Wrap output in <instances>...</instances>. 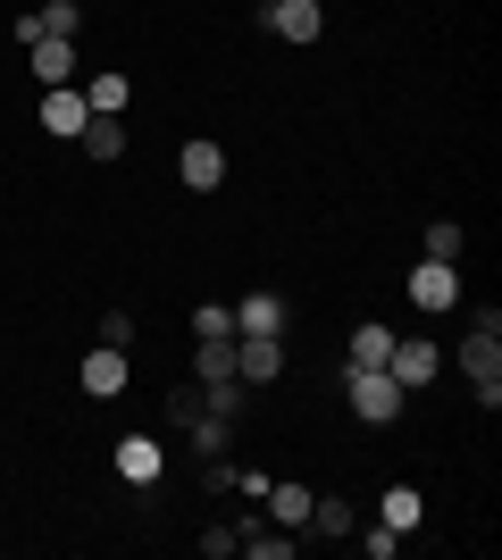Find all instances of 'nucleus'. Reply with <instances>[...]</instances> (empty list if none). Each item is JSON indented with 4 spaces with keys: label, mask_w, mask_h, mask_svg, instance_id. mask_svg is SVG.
I'll return each mask as SVG.
<instances>
[{
    "label": "nucleus",
    "mask_w": 502,
    "mask_h": 560,
    "mask_svg": "<svg viewBox=\"0 0 502 560\" xmlns=\"http://www.w3.org/2000/svg\"><path fill=\"white\" fill-rule=\"evenodd\" d=\"M360 544H369V560H394V552H402V527H385V518H377Z\"/></svg>",
    "instance_id": "393cba45"
},
{
    "label": "nucleus",
    "mask_w": 502,
    "mask_h": 560,
    "mask_svg": "<svg viewBox=\"0 0 502 560\" xmlns=\"http://www.w3.org/2000/svg\"><path fill=\"white\" fill-rule=\"evenodd\" d=\"M343 385H352V410H360L369 427H394V419H402V401H410L385 369H343Z\"/></svg>",
    "instance_id": "f257e3e1"
},
{
    "label": "nucleus",
    "mask_w": 502,
    "mask_h": 560,
    "mask_svg": "<svg viewBox=\"0 0 502 560\" xmlns=\"http://www.w3.org/2000/svg\"><path fill=\"white\" fill-rule=\"evenodd\" d=\"M285 369V335H235V376L243 385H268Z\"/></svg>",
    "instance_id": "39448f33"
},
{
    "label": "nucleus",
    "mask_w": 502,
    "mask_h": 560,
    "mask_svg": "<svg viewBox=\"0 0 502 560\" xmlns=\"http://www.w3.org/2000/svg\"><path fill=\"white\" fill-rule=\"evenodd\" d=\"M192 335H235V310H226V302H201V310H192Z\"/></svg>",
    "instance_id": "5701e85b"
},
{
    "label": "nucleus",
    "mask_w": 502,
    "mask_h": 560,
    "mask_svg": "<svg viewBox=\"0 0 502 560\" xmlns=\"http://www.w3.org/2000/svg\"><path fill=\"white\" fill-rule=\"evenodd\" d=\"M75 25H84V9H75V0H43V9H25V18H17V50L43 43V34H75Z\"/></svg>",
    "instance_id": "1a4fd4ad"
},
{
    "label": "nucleus",
    "mask_w": 502,
    "mask_h": 560,
    "mask_svg": "<svg viewBox=\"0 0 502 560\" xmlns=\"http://www.w3.org/2000/svg\"><path fill=\"white\" fill-rule=\"evenodd\" d=\"M192 376H201V385L235 376V335H201V343H192Z\"/></svg>",
    "instance_id": "ddd939ff"
},
{
    "label": "nucleus",
    "mask_w": 502,
    "mask_h": 560,
    "mask_svg": "<svg viewBox=\"0 0 502 560\" xmlns=\"http://www.w3.org/2000/svg\"><path fill=\"white\" fill-rule=\"evenodd\" d=\"M377 518H385V527H402V536H410V527H419V518H428V502H419V486H385Z\"/></svg>",
    "instance_id": "f3484780"
},
{
    "label": "nucleus",
    "mask_w": 502,
    "mask_h": 560,
    "mask_svg": "<svg viewBox=\"0 0 502 560\" xmlns=\"http://www.w3.org/2000/svg\"><path fill=\"white\" fill-rule=\"evenodd\" d=\"M176 176H185L192 192H210V185H226V151H218L210 135H192L185 151H176Z\"/></svg>",
    "instance_id": "6e6552de"
},
{
    "label": "nucleus",
    "mask_w": 502,
    "mask_h": 560,
    "mask_svg": "<svg viewBox=\"0 0 502 560\" xmlns=\"http://www.w3.org/2000/svg\"><path fill=\"white\" fill-rule=\"evenodd\" d=\"M385 351H394V327H360L352 335V369H385Z\"/></svg>",
    "instance_id": "aec40b11"
},
{
    "label": "nucleus",
    "mask_w": 502,
    "mask_h": 560,
    "mask_svg": "<svg viewBox=\"0 0 502 560\" xmlns=\"http://www.w3.org/2000/svg\"><path fill=\"white\" fill-rule=\"evenodd\" d=\"M75 142H84V151H93V160H118V151H126V117L93 109V117H84V135H75Z\"/></svg>",
    "instance_id": "4468645a"
},
{
    "label": "nucleus",
    "mask_w": 502,
    "mask_h": 560,
    "mask_svg": "<svg viewBox=\"0 0 502 560\" xmlns=\"http://www.w3.org/2000/svg\"><path fill=\"white\" fill-rule=\"evenodd\" d=\"M260 25H268V34H285V43H318V34H327L318 0H268V9H260Z\"/></svg>",
    "instance_id": "20e7f679"
},
{
    "label": "nucleus",
    "mask_w": 502,
    "mask_h": 560,
    "mask_svg": "<svg viewBox=\"0 0 502 560\" xmlns=\"http://www.w3.org/2000/svg\"><path fill=\"white\" fill-rule=\"evenodd\" d=\"M311 502H318V493H311V486H293V477H285V486H268V511H277V527H311Z\"/></svg>",
    "instance_id": "dca6fc26"
},
{
    "label": "nucleus",
    "mask_w": 502,
    "mask_h": 560,
    "mask_svg": "<svg viewBox=\"0 0 502 560\" xmlns=\"http://www.w3.org/2000/svg\"><path fill=\"white\" fill-rule=\"evenodd\" d=\"M84 93H75V84H50L43 93V135H84Z\"/></svg>",
    "instance_id": "9b49d317"
},
{
    "label": "nucleus",
    "mask_w": 502,
    "mask_h": 560,
    "mask_svg": "<svg viewBox=\"0 0 502 560\" xmlns=\"http://www.w3.org/2000/svg\"><path fill=\"white\" fill-rule=\"evenodd\" d=\"M410 302H419V310H453L460 302L453 259H419V268H410Z\"/></svg>",
    "instance_id": "0eeeda50"
},
{
    "label": "nucleus",
    "mask_w": 502,
    "mask_h": 560,
    "mask_svg": "<svg viewBox=\"0 0 502 560\" xmlns=\"http://www.w3.org/2000/svg\"><path fill=\"white\" fill-rule=\"evenodd\" d=\"M126 101H135V84H126V75H118V68H101V75H93V84H84V109H109V117H118V109H126Z\"/></svg>",
    "instance_id": "a211bd4d"
},
{
    "label": "nucleus",
    "mask_w": 502,
    "mask_h": 560,
    "mask_svg": "<svg viewBox=\"0 0 502 560\" xmlns=\"http://www.w3.org/2000/svg\"><path fill=\"white\" fill-rule=\"evenodd\" d=\"M428 259H460V226H453V218H435V226H428Z\"/></svg>",
    "instance_id": "b1692460"
},
{
    "label": "nucleus",
    "mask_w": 502,
    "mask_h": 560,
    "mask_svg": "<svg viewBox=\"0 0 502 560\" xmlns=\"http://www.w3.org/2000/svg\"><path fill=\"white\" fill-rule=\"evenodd\" d=\"M235 335H285V302H277V293H252V302L235 310Z\"/></svg>",
    "instance_id": "2eb2a0df"
},
{
    "label": "nucleus",
    "mask_w": 502,
    "mask_h": 560,
    "mask_svg": "<svg viewBox=\"0 0 502 560\" xmlns=\"http://www.w3.org/2000/svg\"><path fill=\"white\" fill-rule=\"evenodd\" d=\"M101 343H118V351H135V318H126V310H109V318H101Z\"/></svg>",
    "instance_id": "a878e982"
},
{
    "label": "nucleus",
    "mask_w": 502,
    "mask_h": 560,
    "mask_svg": "<svg viewBox=\"0 0 502 560\" xmlns=\"http://www.w3.org/2000/svg\"><path fill=\"white\" fill-rule=\"evenodd\" d=\"M311 527H318V536H352V502L318 493V502H311Z\"/></svg>",
    "instance_id": "412c9836"
},
{
    "label": "nucleus",
    "mask_w": 502,
    "mask_h": 560,
    "mask_svg": "<svg viewBox=\"0 0 502 560\" xmlns=\"http://www.w3.org/2000/svg\"><path fill=\"white\" fill-rule=\"evenodd\" d=\"M25 59H34V84H75V34H43V43H25Z\"/></svg>",
    "instance_id": "423d86ee"
},
{
    "label": "nucleus",
    "mask_w": 502,
    "mask_h": 560,
    "mask_svg": "<svg viewBox=\"0 0 502 560\" xmlns=\"http://www.w3.org/2000/svg\"><path fill=\"white\" fill-rule=\"evenodd\" d=\"M435 369H444V351H435L428 335H394V351H385V376H394L402 394H419Z\"/></svg>",
    "instance_id": "f03ea898"
},
{
    "label": "nucleus",
    "mask_w": 502,
    "mask_h": 560,
    "mask_svg": "<svg viewBox=\"0 0 502 560\" xmlns=\"http://www.w3.org/2000/svg\"><path fill=\"white\" fill-rule=\"evenodd\" d=\"M84 394H93V401L126 394V351L118 343H93V351H84Z\"/></svg>",
    "instance_id": "9d476101"
},
{
    "label": "nucleus",
    "mask_w": 502,
    "mask_h": 560,
    "mask_svg": "<svg viewBox=\"0 0 502 560\" xmlns=\"http://www.w3.org/2000/svg\"><path fill=\"white\" fill-rule=\"evenodd\" d=\"M235 536H243L235 552H260V560H285L293 552V527H285V536H268V527H235Z\"/></svg>",
    "instance_id": "4be33fe9"
},
{
    "label": "nucleus",
    "mask_w": 502,
    "mask_h": 560,
    "mask_svg": "<svg viewBox=\"0 0 502 560\" xmlns=\"http://www.w3.org/2000/svg\"><path fill=\"white\" fill-rule=\"evenodd\" d=\"M160 468H167V452L151 444V435H126L118 444V477L126 486H160Z\"/></svg>",
    "instance_id": "f8f14e48"
},
{
    "label": "nucleus",
    "mask_w": 502,
    "mask_h": 560,
    "mask_svg": "<svg viewBox=\"0 0 502 560\" xmlns=\"http://www.w3.org/2000/svg\"><path fill=\"white\" fill-rule=\"evenodd\" d=\"M192 444H201V452H210V460H226V410H192Z\"/></svg>",
    "instance_id": "6ab92c4d"
},
{
    "label": "nucleus",
    "mask_w": 502,
    "mask_h": 560,
    "mask_svg": "<svg viewBox=\"0 0 502 560\" xmlns=\"http://www.w3.org/2000/svg\"><path fill=\"white\" fill-rule=\"evenodd\" d=\"M460 369H469V385H486V376H502V310H486L478 327L460 335Z\"/></svg>",
    "instance_id": "7ed1b4c3"
}]
</instances>
